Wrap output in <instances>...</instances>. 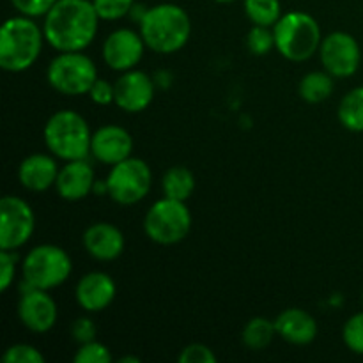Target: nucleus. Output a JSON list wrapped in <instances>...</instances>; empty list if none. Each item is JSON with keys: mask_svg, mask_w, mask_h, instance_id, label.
Returning <instances> with one entry per match:
<instances>
[{"mask_svg": "<svg viewBox=\"0 0 363 363\" xmlns=\"http://www.w3.org/2000/svg\"><path fill=\"white\" fill-rule=\"evenodd\" d=\"M333 77L323 71H312L301 78L298 92L307 103H321L333 94Z\"/></svg>", "mask_w": 363, "mask_h": 363, "instance_id": "4be33fe9", "label": "nucleus"}, {"mask_svg": "<svg viewBox=\"0 0 363 363\" xmlns=\"http://www.w3.org/2000/svg\"><path fill=\"white\" fill-rule=\"evenodd\" d=\"M277 335L275 321H269L266 318H254L245 325L241 339L243 344L252 351H261L266 350L269 344L273 342Z\"/></svg>", "mask_w": 363, "mask_h": 363, "instance_id": "5701e85b", "label": "nucleus"}, {"mask_svg": "<svg viewBox=\"0 0 363 363\" xmlns=\"http://www.w3.org/2000/svg\"><path fill=\"white\" fill-rule=\"evenodd\" d=\"M35 216L30 206L20 197L6 195L0 201V248L18 250L32 238Z\"/></svg>", "mask_w": 363, "mask_h": 363, "instance_id": "9d476101", "label": "nucleus"}, {"mask_svg": "<svg viewBox=\"0 0 363 363\" xmlns=\"http://www.w3.org/2000/svg\"><path fill=\"white\" fill-rule=\"evenodd\" d=\"M94 170L85 160H73L59 169L55 188L64 201L77 202L94 190Z\"/></svg>", "mask_w": 363, "mask_h": 363, "instance_id": "f3484780", "label": "nucleus"}, {"mask_svg": "<svg viewBox=\"0 0 363 363\" xmlns=\"http://www.w3.org/2000/svg\"><path fill=\"white\" fill-rule=\"evenodd\" d=\"M98 23L92 0H57L46 13L43 32L57 52H82L94 41Z\"/></svg>", "mask_w": 363, "mask_h": 363, "instance_id": "f257e3e1", "label": "nucleus"}, {"mask_svg": "<svg viewBox=\"0 0 363 363\" xmlns=\"http://www.w3.org/2000/svg\"><path fill=\"white\" fill-rule=\"evenodd\" d=\"M57 176H59V167H57L55 160L43 152L27 156L18 169L21 186L28 191H35V194H41L53 186Z\"/></svg>", "mask_w": 363, "mask_h": 363, "instance_id": "6ab92c4d", "label": "nucleus"}, {"mask_svg": "<svg viewBox=\"0 0 363 363\" xmlns=\"http://www.w3.org/2000/svg\"><path fill=\"white\" fill-rule=\"evenodd\" d=\"M73 272V262L67 252L57 245H39L23 259L21 273L25 286L50 291L62 286Z\"/></svg>", "mask_w": 363, "mask_h": 363, "instance_id": "423d86ee", "label": "nucleus"}, {"mask_svg": "<svg viewBox=\"0 0 363 363\" xmlns=\"http://www.w3.org/2000/svg\"><path fill=\"white\" fill-rule=\"evenodd\" d=\"M14 275H16V255L13 250H2L0 252V291L6 293L14 282Z\"/></svg>", "mask_w": 363, "mask_h": 363, "instance_id": "473e14b6", "label": "nucleus"}, {"mask_svg": "<svg viewBox=\"0 0 363 363\" xmlns=\"http://www.w3.org/2000/svg\"><path fill=\"white\" fill-rule=\"evenodd\" d=\"M57 303L46 291L28 287L21 293L18 303V318L21 325L34 333H46L55 326Z\"/></svg>", "mask_w": 363, "mask_h": 363, "instance_id": "ddd939ff", "label": "nucleus"}, {"mask_svg": "<svg viewBox=\"0 0 363 363\" xmlns=\"http://www.w3.org/2000/svg\"><path fill=\"white\" fill-rule=\"evenodd\" d=\"M362 301H363V298H362Z\"/></svg>", "mask_w": 363, "mask_h": 363, "instance_id": "4c0bfd02", "label": "nucleus"}, {"mask_svg": "<svg viewBox=\"0 0 363 363\" xmlns=\"http://www.w3.org/2000/svg\"><path fill=\"white\" fill-rule=\"evenodd\" d=\"M177 360L181 363H215L216 354L204 344H190L181 351Z\"/></svg>", "mask_w": 363, "mask_h": 363, "instance_id": "2f4dec72", "label": "nucleus"}, {"mask_svg": "<svg viewBox=\"0 0 363 363\" xmlns=\"http://www.w3.org/2000/svg\"><path fill=\"white\" fill-rule=\"evenodd\" d=\"M342 339L347 350L363 357V312L347 319L342 330Z\"/></svg>", "mask_w": 363, "mask_h": 363, "instance_id": "cd10ccee", "label": "nucleus"}, {"mask_svg": "<svg viewBox=\"0 0 363 363\" xmlns=\"http://www.w3.org/2000/svg\"><path fill=\"white\" fill-rule=\"evenodd\" d=\"M45 32L32 18L13 16L0 30V67L7 73H21L34 66L43 48Z\"/></svg>", "mask_w": 363, "mask_h": 363, "instance_id": "7ed1b4c3", "label": "nucleus"}, {"mask_svg": "<svg viewBox=\"0 0 363 363\" xmlns=\"http://www.w3.org/2000/svg\"><path fill=\"white\" fill-rule=\"evenodd\" d=\"M245 13L254 25L273 27L282 16L280 0H245Z\"/></svg>", "mask_w": 363, "mask_h": 363, "instance_id": "393cba45", "label": "nucleus"}, {"mask_svg": "<svg viewBox=\"0 0 363 363\" xmlns=\"http://www.w3.org/2000/svg\"><path fill=\"white\" fill-rule=\"evenodd\" d=\"M215 2H218V4H230V2H234V0H215Z\"/></svg>", "mask_w": 363, "mask_h": 363, "instance_id": "e433bc0d", "label": "nucleus"}, {"mask_svg": "<svg viewBox=\"0 0 363 363\" xmlns=\"http://www.w3.org/2000/svg\"><path fill=\"white\" fill-rule=\"evenodd\" d=\"M4 363H45V357L34 346L14 344L4 353Z\"/></svg>", "mask_w": 363, "mask_h": 363, "instance_id": "c756f323", "label": "nucleus"}, {"mask_svg": "<svg viewBox=\"0 0 363 363\" xmlns=\"http://www.w3.org/2000/svg\"><path fill=\"white\" fill-rule=\"evenodd\" d=\"M138 23L145 46L163 55L179 52L191 34L190 16L176 4H158L149 7Z\"/></svg>", "mask_w": 363, "mask_h": 363, "instance_id": "f03ea898", "label": "nucleus"}, {"mask_svg": "<svg viewBox=\"0 0 363 363\" xmlns=\"http://www.w3.org/2000/svg\"><path fill=\"white\" fill-rule=\"evenodd\" d=\"M84 247L96 261H113L123 254L124 236L112 223H92L84 233Z\"/></svg>", "mask_w": 363, "mask_h": 363, "instance_id": "a211bd4d", "label": "nucleus"}, {"mask_svg": "<svg viewBox=\"0 0 363 363\" xmlns=\"http://www.w3.org/2000/svg\"><path fill=\"white\" fill-rule=\"evenodd\" d=\"M277 335L294 346H307L318 335V323L301 308H287L275 319Z\"/></svg>", "mask_w": 363, "mask_h": 363, "instance_id": "aec40b11", "label": "nucleus"}, {"mask_svg": "<svg viewBox=\"0 0 363 363\" xmlns=\"http://www.w3.org/2000/svg\"><path fill=\"white\" fill-rule=\"evenodd\" d=\"M46 78L52 89L60 94L82 96L89 94L99 77L91 57L82 52H60L48 64Z\"/></svg>", "mask_w": 363, "mask_h": 363, "instance_id": "0eeeda50", "label": "nucleus"}, {"mask_svg": "<svg viewBox=\"0 0 363 363\" xmlns=\"http://www.w3.org/2000/svg\"><path fill=\"white\" fill-rule=\"evenodd\" d=\"M339 121L346 130L363 131V87L347 92L339 105Z\"/></svg>", "mask_w": 363, "mask_h": 363, "instance_id": "b1692460", "label": "nucleus"}, {"mask_svg": "<svg viewBox=\"0 0 363 363\" xmlns=\"http://www.w3.org/2000/svg\"><path fill=\"white\" fill-rule=\"evenodd\" d=\"M89 96H91V99L96 105L106 106L110 105V103H116V87H113V84H110V82L98 78V80L92 84Z\"/></svg>", "mask_w": 363, "mask_h": 363, "instance_id": "72a5a7b5", "label": "nucleus"}, {"mask_svg": "<svg viewBox=\"0 0 363 363\" xmlns=\"http://www.w3.org/2000/svg\"><path fill=\"white\" fill-rule=\"evenodd\" d=\"M74 362L77 363H108L112 362V354H110L108 347L101 342L80 344L77 354H74Z\"/></svg>", "mask_w": 363, "mask_h": 363, "instance_id": "c85d7f7f", "label": "nucleus"}, {"mask_svg": "<svg viewBox=\"0 0 363 363\" xmlns=\"http://www.w3.org/2000/svg\"><path fill=\"white\" fill-rule=\"evenodd\" d=\"M55 2L57 0H11L14 9L28 18L46 16V13L55 6Z\"/></svg>", "mask_w": 363, "mask_h": 363, "instance_id": "7c9ffc66", "label": "nucleus"}, {"mask_svg": "<svg viewBox=\"0 0 363 363\" xmlns=\"http://www.w3.org/2000/svg\"><path fill=\"white\" fill-rule=\"evenodd\" d=\"M319 57L326 73L337 78H347L360 67L362 52L357 39L347 32H332L319 46Z\"/></svg>", "mask_w": 363, "mask_h": 363, "instance_id": "9b49d317", "label": "nucleus"}, {"mask_svg": "<svg viewBox=\"0 0 363 363\" xmlns=\"http://www.w3.org/2000/svg\"><path fill=\"white\" fill-rule=\"evenodd\" d=\"M116 105L128 113H138L147 108L155 99V82L144 71H124L117 82Z\"/></svg>", "mask_w": 363, "mask_h": 363, "instance_id": "4468645a", "label": "nucleus"}, {"mask_svg": "<svg viewBox=\"0 0 363 363\" xmlns=\"http://www.w3.org/2000/svg\"><path fill=\"white\" fill-rule=\"evenodd\" d=\"M275 48L293 62L308 60L321 46V28L315 18L303 11H291L273 25Z\"/></svg>", "mask_w": 363, "mask_h": 363, "instance_id": "39448f33", "label": "nucleus"}, {"mask_svg": "<svg viewBox=\"0 0 363 363\" xmlns=\"http://www.w3.org/2000/svg\"><path fill=\"white\" fill-rule=\"evenodd\" d=\"M145 43L140 34L131 28H117L103 43V60L113 71H130L138 66L144 57Z\"/></svg>", "mask_w": 363, "mask_h": 363, "instance_id": "f8f14e48", "label": "nucleus"}, {"mask_svg": "<svg viewBox=\"0 0 363 363\" xmlns=\"http://www.w3.org/2000/svg\"><path fill=\"white\" fill-rule=\"evenodd\" d=\"M96 333H98V328H96L94 321L89 318H78L71 325V337L78 344L92 342V340H96Z\"/></svg>", "mask_w": 363, "mask_h": 363, "instance_id": "f704fd0d", "label": "nucleus"}, {"mask_svg": "<svg viewBox=\"0 0 363 363\" xmlns=\"http://www.w3.org/2000/svg\"><path fill=\"white\" fill-rule=\"evenodd\" d=\"M99 20L113 21L130 14L135 7V0H92Z\"/></svg>", "mask_w": 363, "mask_h": 363, "instance_id": "a878e982", "label": "nucleus"}, {"mask_svg": "<svg viewBox=\"0 0 363 363\" xmlns=\"http://www.w3.org/2000/svg\"><path fill=\"white\" fill-rule=\"evenodd\" d=\"M119 362H121V363H128V362L138 363V362H140V358H137V357H123Z\"/></svg>", "mask_w": 363, "mask_h": 363, "instance_id": "c9c22d12", "label": "nucleus"}, {"mask_svg": "<svg viewBox=\"0 0 363 363\" xmlns=\"http://www.w3.org/2000/svg\"><path fill=\"white\" fill-rule=\"evenodd\" d=\"M116 282L110 275L103 272H92L82 277L74 289L78 305L85 312H101L116 298Z\"/></svg>", "mask_w": 363, "mask_h": 363, "instance_id": "dca6fc26", "label": "nucleus"}, {"mask_svg": "<svg viewBox=\"0 0 363 363\" xmlns=\"http://www.w3.org/2000/svg\"><path fill=\"white\" fill-rule=\"evenodd\" d=\"M191 229V213L183 201L163 197L149 208L144 230L158 245H176L188 236Z\"/></svg>", "mask_w": 363, "mask_h": 363, "instance_id": "6e6552de", "label": "nucleus"}, {"mask_svg": "<svg viewBox=\"0 0 363 363\" xmlns=\"http://www.w3.org/2000/svg\"><path fill=\"white\" fill-rule=\"evenodd\" d=\"M43 138L57 158L64 162L85 160L91 152L92 133L84 117L73 110H59L46 121Z\"/></svg>", "mask_w": 363, "mask_h": 363, "instance_id": "20e7f679", "label": "nucleus"}, {"mask_svg": "<svg viewBox=\"0 0 363 363\" xmlns=\"http://www.w3.org/2000/svg\"><path fill=\"white\" fill-rule=\"evenodd\" d=\"M247 46L254 55H266L275 46V34L272 27L254 25L247 35Z\"/></svg>", "mask_w": 363, "mask_h": 363, "instance_id": "bb28decb", "label": "nucleus"}, {"mask_svg": "<svg viewBox=\"0 0 363 363\" xmlns=\"http://www.w3.org/2000/svg\"><path fill=\"white\" fill-rule=\"evenodd\" d=\"M105 181L112 201L121 206H133L149 194L152 174L144 160L130 156L112 165V170Z\"/></svg>", "mask_w": 363, "mask_h": 363, "instance_id": "1a4fd4ad", "label": "nucleus"}, {"mask_svg": "<svg viewBox=\"0 0 363 363\" xmlns=\"http://www.w3.org/2000/svg\"><path fill=\"white\" fill-rule=\"evenodd\" d=\"M163 194L169 199L186 202L195 190V177L190 169L183 165H176L169 169L162 181Z\"/></svg>", "mask_w": 363, "mask_h": 363, "instance_id": "412c9836", "label": "nucleus"}, {"mask_svg": "<svg viewBox=\"0 0 363 363\" xmlns=\"http://www.w3.org/2000/svg\"><path fill=\"white\" fill-rule=\"evenodd\" d=\"M131 151H133V138L124 128L108 124L92 133L91 152L101 163L116 165L130 158Z\"/></svg>", "mask_w": 363, "mask_h": 363, "instance_id": "2eb2a0df", "label": "nucleus"}]
</instances>
